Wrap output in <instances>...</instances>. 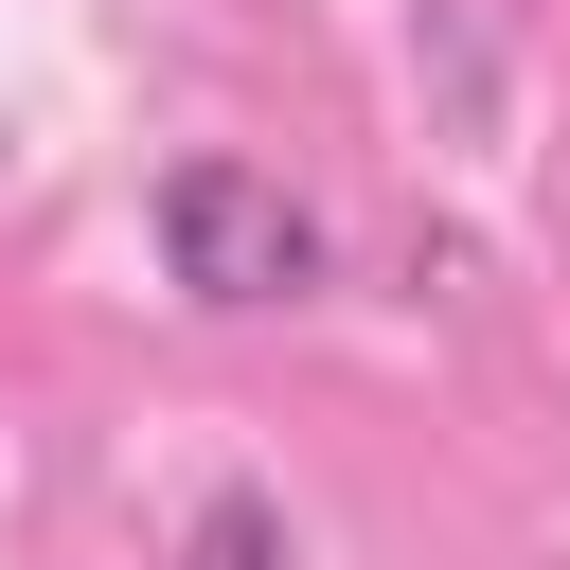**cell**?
<instances>
[{
    "label": "cell",
    "instance_id": "7a4b0ae2",
    "mask_svg": "<svg viewBox=\"0 0 570 570\" xmlns=\"http://www.w3.org/2000/svg\"><path fill=\"white\" fill-rule=\"evenodd\" d=\"M178 570H303V534H285L267 481H214V499L178 517Z\"/></svg>",
    "mask_w": 570,
    "mask_h": 570
},
{
    "label": "cell",
    "instance_id": "6da1fadb",
    "mask_svg": "<svg viewBox=\"0 0 570 570\" xmlns=\"http://www.w3.org/2000/svg\"><path fill=\"white\" fill-rule=\"evenodd\" d=\"M160 267H178V303L249 321V303H303V285H321V214H303L267 160H178V178H160Z\"/></svg>",
    "mask_w": 570,
    "mask_h": 570
}]
</instances>
